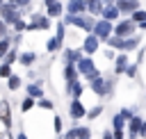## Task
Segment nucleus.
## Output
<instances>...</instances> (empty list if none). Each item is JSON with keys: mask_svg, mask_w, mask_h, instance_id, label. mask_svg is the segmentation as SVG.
<instances>
[{"mask_svg": "<svg viewBox=\"0 0 146 139\" xmlns=\"http://www.w3.org/2000/svg\"><path fill=\"white\" fill-rule=\"evenodd\" d=\"M16 139H27V134H25V132H18V134H16Z\"/></svg>", "mask_w": 146, "mask_h": 139, "instance_id": "48", "label": "nucleus"}, {"mask_svg": "<svg viewBox=\"0 0 146 139\" xmlns=\"http://www.w3.org/2000/svg\"><path fill=\"white\" fill-rule=\"evenodd\" d=\"M5 36H9V25L0 18V39H5Z\"/></svg>", "mask_w": 146, "mask_h": 139, "instance_id": "42", "label": "nucleus"}, {"mask_svg": "<svg viewBox=\"0 0 146 139\" xmlns=\"http://www.w3.org/2000/svg\"><path fill=\"white\" fill-rule=\"evenodd\" d=\"M7 2H11V5H16V2H18V0H7Z\"/></svg>", "mask_w": 146, "mask_h": 139, "instance_id": "52", "label": "nucleus"}, {"mask_svg": "<svg viewBox=\"0 0 146 139\" xmlns=\"http://www.w3.org/2000/svg\"><path fill=\"white\" fill-rule=\"evenodd\" d=\"M103 112H105V105H94V107L87 112V118H89V121H94V118H98Z\"/></svg>", "mask_w": 146, "mask_h": 139, "instance_id": "30", "label": "nucleus"}, {"mask_svg": "<svg viewBox=\"0 0 146 139\" xmlns=\"http://www.w3.org/2000/svg\"><path fill=\"white\" fill-rule=\"evenodd\" d=\"M128 52H119L116 59H114V75H125V68H128Z\"/></svg>", "mask_w": 146, "mask_h": 139, "instance_id": "15", "label": "nucleus"}, {"mask_svg": "<svg viewBox=\"0 0 146 139\" xmlns=\"http://www.w3.org/2000/svg\"><path fill=\"white\" fill-rule=\"evenodd\" d=\"M100 39L96 36V34H87L84 39H82V50H84V55H89V57H94L96 52H98V48H100Z\"/></svg>", "mask_w": 146, "mask_h": 139, "instance_id": "8", "label": "nucleus"}, {"mask_svg": "<svg viewBox=\"0 0 146 139\" xmlns=\"http://www.w3.org/2000/svg\"><path fill=\"white\" fill-rule=\"evenodd\" d=\"M66 14H73V16L87 14V2L84 0H68L66 2Z\"/></svg>", "mask_w": 146, "mask_h": 139, "instance_id": "16", "label": "nucleus"}, {"mask_svg": "<svg viewBox=\"0 0 146 139\" xmlns=\"http://www.w3.org/2000/svg\"><path fill=\"white\" fill-rule=\"evenodd\" d=\"M107 48H114V50H119V52H121V48H123V36L112 34V36L107 39Z\"/></svg>", "mask_w": 146, "mask_h": 139, "instance_id": "27", "label": "nucleus"}, {"mask_svg": "<svg viewBox=\"0 0 146 139\" xmlns=\"http://www.w3.org/2000/svg\"><path fill=\"white\" fill-rule=\"evenodd\" d=\"M125 130H114V139H125Z\"/></svg>", "mask_w": 146, "mask_h": 139, "instance_id": "46", "label": "nucleus"}, {"mask_svg": "<svg viewBox=\"0 0 146 139\" xmlns=\"http://www.w3.org/2000/svg\"><path fill=\"white\" fill-rule=\"evenodd\" d=\"M64 25L66 27H80V30H84L87 34H91L94 32V25H96V16H91V14H78V16H73V14H64Z\"/></svg>", "mask_w": 146, "mask_h": 139, "instance_id": "1", "label": "nucleus"}, {"mask_svg": "<svg viewBox=\"0 0 146 139\" xmlns=\"http://www.w3.org/2000/svg\"><path fill=\"white\" fill-rule=\"evenodd\" d=\"M36 107V98H32V96H25L23 100H21V112L23 114H27L30 109H34Z\"/></svg>", "mask_w": 146, "mask_h": 139, "instance_id": "26", "label": "nucleus"}, {"mask_svg": "<svg viewBox=\"0 0 146 139\" xmlns=\"http://www.w3.org/2000/svg\"><path fill=\"white\" fill-rule=\"evenodd\" d=\"M139 43H141V34L125 36V39H123V48H121V52H132V50L139 48Z\"/></svg>", "mask_w": 146, "mask_h": 139, "instance_id": "17", "label": "nucleus"}, {"mask_svg": "<svg viewBox=\"0 0 146 139\" xmlns=\"http://www.w3.org/2000/svg\"><path fill=\"white\" fill-rule=\"evenodd\" d=\"M64 139H78V125H73V128H68V130L64 132Z\"/></svg>", "mask_w": 146, "mask_h": 139, "instance_id": "40", "label": "nucleus"}, {"mask_svg": "<svg viewBox=\"0 0 146 139\" xmlns=\"http://www.w3.org/2000/svg\"><path fill=\"white\" fill-rule=\"evenodd\" d=\"M139 27H141V30H146V23H141V25H139Z\"/></svg>", "mask_w": 146, "mask_h": 139, "instance_id": "51", "label": "nucleus"}, {"mask_svg": "<svg viewBox=\"0 0 146 139\" xmlns=\"http://www.w3.org/2000/svg\"><path fill=\"white\" fill-rule=\"evenodd\" d=\"M125 75H128L130 80H135V77L139 75V64H137V62H135V64H130V66L125 68Z\"/></svg>", "mask_w": 146, "mask_h": 139, "instance_id": "36", "label": "nucleus"}, {"mask_svg": "<svg viewBox=\"0 0 146 139\" xmlns=\"http://www.w3.org/2000/svg\"><path fill=\"white\" fill-rule=\"evenodd\" d=\"M52 130H55V134H62V130H64V125H62V116H59V114L52 116Z\"/></svg>", "mask_w": 146, "mask_h": 139, "instance_id": "37", "label": "nucleus"}, {"mask_svg": "<svg viewBox=\"0 0 146 139\" xmlns=\"http://www.w3.org/2000/svg\"><path fill=\"white\" fill-rule=\"evenodd\" d=\"M21 87H23V77L14 73V75H11L9 80H7V89H9V91H18Z\"/></svg>", "mask_w": 146, "mask_h": 139, "instance_id": "25", "label": "nucleus"}, {"mask_svg": "<svg viewBox=\"0 0 146 139\" xmlns=\"http://www.w3.org/2000/svg\"><path fill=\"white\" fill-rule=\"evenodd\" d=\"M75 66H78L80 75H84L87 80H91V77H98V75H100V71H98V66H96L94 57H89V55H87V57H82Z\"/></svg>", "mask_w": 146, "mask_h": 139, "instance_id": "5", "label": "nucleus"}, {"mask_svg": "<svg viewBox=\"0 0 146 139\" xmlns=\"http://www.w3.org/2000/svg\"><path fill=\"white\" fill-rule=\"evenodd\" d=\"M78 139H91V128L89 125H78Z\"/></svg>", "mask_w": 146, "mask_h": 139, "instance_id": "35", "label": "nucleus"}, {"mask_svg": "<svg viewBox=\"0 0 146 139\" xmlns=\"http://www.w3.org/2000/svg\"><path fill=\"white\" fill-rule=\"evenodd\" d=\"M114 5L119 7V11H121L123 16H132L137 9H141V7H139V2H135V0H116Z\"/></svg>", "mask_w": 146, "mask_h": 139, "instance_id": "10", "label": "nucleus"}, {"mask_svg": "<svg viewBox=\"0 0 146 139\" xmlns=\"http://www.w3.org/2000/svg\"><path fill=\"white\" fill-rule=\"evenodd\" d=\"M91 34H96L100 41L107 43V39L114 34V23H112V21H105V18H98L96 25H94V32H91Z\"/></svg>", "mask_w": 146, "mask_h": 139, "instance_id": "6", "label": "nucleus"}, {"mask_svg": "<svg viewBox=\"0 0 146 139\" xmlns=\"http://www.w3.org/2000/svg\"><path fill=\"white\" fill-rule=\"evenodd\" d=\"M18 57H21V52H18V48H11V50L7 52V57H5L2 62H5V64H11V66H14V64L18 62Z\"/></svg>", "mask_w": 146, "mask_h": 139, "instance_id": "29", "label": "nucleus"}, {"mask_svg": "<svg viewBox=\"0 0 146 139\" xmlns=\"http://www.w3.org/2000/svg\"><path fill=\"white\" fill-rule=\"evenodd\" d=\"M62 75H64V80H66V82H75V80H80V71H78V66H75V64H64Z\"/></svg>", "mask_w": 146, "mask_h": 139, "instance_id": "19", "label": "nucleus"}, {"mask_svg": "<svg viewBox=\"0 0 146 139\" xmlns=\"http://www.w3.org/2000/svg\"><path fill=\"white\" fill-rule=\"evenodd\" d=\"M112 130H128V121L121 116V112L112 116Z\"/></svg>", "mask_w": 146, "mask_h": 139, "instance_id": "24", "label": "nucleus"}, {"mask_svg": "<svg viewBox=\"0 0 146 139\" xmlns=\"http://www.w3.org/2000/svg\"><path fill=\"white\" fill-rule=\"evenodd\" d=\"M66 93H68L71 98H80V96L84 93L82 82H80V80H75V82H66Z\"/></svg>", "mask_w": 146, "mask_h": 139, "instance_id": "20", "label": "nucleus"}, {"mask_svg": "<svg viewBox=\"0 0 146 139\" xmlns=\"http://www.w3.org/2000/svg\"><path fill=\"white\" fill-rule=\"evenodd\" d=\"M84 2H87V14H91V16H100L105 9L103 0H84Z\"/></svg>", "mask_w": 146, "mask_h": 139, "instance_id": "21", "label": "nucleus"}, {"mask_svg": "<svg viewBox=\"0 0 146 139\" xmlns=\"http://www.w3.org/2000/svg\"><path fill=\"white\" fill-rule=\"evenodd\" d=\"M14 30H16V32H27V23H25V21L21 18V21H18V23L14 25Z\"/></svg>", "mask_w": 146, "mask_h": 139, "instance_id": "43", "label": "nucleus"}, {"mask_svg": "<svg viewBox=\"0 0 146 139\" xmlns=\"http://www.w3.org/2000/svg\"><path fill=\"white\" fill-rule=\"evenodd\" d=\"M9 39H11V46H14V48H18V46L23 43V34H21V32H14Z\"/></svg>", "mask_w": 146, "mask_h": 139, "instance_id": "39", "label": "nucleus"}, {"mask_svg": "<svg viewBox=\"0 0 146 139\" xmlns=\"http://www.w3.org/2000/svg\"><path fill=\"white\" fill-rule=\"evenodd\" d=\"M11 48H14V46H11V39H9V36L0 39V59H5V57H7V52H9Z\"/></svg>", "mask_w": 146, "mask_h": 139, "instance_id": "28", "label": "nucleus"}, {"mask_svg": "<svg viewBox=\"0 0 146 139\" xmlns=\"http://www.w3.org/2000/svg\"><path fill=\"white\" fill-rule=\"evenodd\" d=\"M25 93L32 96V98H36V100H41V98H43V82H41V80H32V82L25 87Z\"/></svg>", "mask_w": 146, "mask_h": 139, "instance_id": "13", "label": "nucleus"}, {"mask_svg": "<svg viewBox=\"0 0 146 139\" xmlns=\"http://www.w3.org/2000/svg\"><path fill=\"white\" fill-rule=\"evenodd\" d=\"M100 18H105V21H112V23H119V21L123 18V14L119 11V7H116V5H105V9H103Z\"/></svg>", "mask_w": 146, "mask_h": 139, "instance_id": "11", "label": "nucleus"}, {"mask_svg": "<svg viewBox=\"0 0 146 139\" xmlns=\"http://www.w3.org/2000/svg\"><path fill=\"white\" fill-rule=\"evenodd\" d=\"M0 18H2L7 25H16V23L23 18V9H18V7L11 5V2H5V5L0 7Z\"/></svg>", "mask_w": 146, "mask_h": 139, "instance_id": "3", "label": "nucleus"}, {"mask_svg": "<svg viewBox=\"0 0 146 139\" xmlns=\"http://www.w3.org/2000/svg\"><path fill=\"white\" fill-rule=\"evenodd\" d=\"M116 0H103V5H114Z\"/></svg>", "mask_w": 146, "mask_h": 139, "instance_id": "49", "label": "nucleus"}, {"mask_svg": "<svg viewBox=\"0 0 146 139\" xmlns=\"http://www.w3.org/2000/svg\"><path fill=\"white\" fill-rule=\"evenodd\" d=\"M0 121H2L5 130L11 128V107H9V100H0Z\"/></svg>", "mask_w": 146, "mask_h": 139, "instance_id": "14", "label": "nucleus"}, {"mask_svg": "<svg viewBox=\"0 0 146 139\" xmlns=\"http://www.w3.org/2000/svg\"><path fill=\"white\" fill-rule=\"evenodd\" d=\"M139 137H144V139H146V121H144V123H141V128H139Z\"/></svg>", "mask_w": 146, "mask_h": 139, "instance_id": "47", "label": "nucleus"}, {"mask_svg": "<svg viewBox=\"0 0 146 139\" xmlns=\"http://www.w3.org/2000/svg\"><path fill=\"white\" fill-rule=\"evenodd\" d=\"M103 55H105V59H107V62H114V59H116V55H119V52H116V50H114V48H107V50H105V52H103Z\"/></svg>", "mask_w": 146, "mask_h": 139, "instance_id": "41", "label": "nucleus"}, {"mask_svg": "<svg viewBox=\"0 0 146 139\" xmlns=\"http://www.w3.org/2000/svg\"><path fill=\"white\" fill-rule=\"evenodd\" d=\"M50 25H52V18L43 11H34V14H30V21H27V32H34V30H50Z\"/></svg>", "mask_w": 146, "mask_h": 139, "instance_id": "2", "label": "nucleus"}, {"mask_svg": "<svg viewBox=\"0 0 146 139\" xmlns=\"http://www.w3.org/2000/svg\"><path fill=\"white\" fill-rule=\"evenodd\" d=\"M52 2H55V0H43V5H46V7H48V5H52Z\"/></svg>", "mask_w": 146, "mask_h": 139, "instance_id": "50", "label": "nucleus"}, {"mask_svg": "<svg viewBox=\"0 0 146 139\" xmlns=\"http://www.w3.org/2000/svg\"><path fill=\"white\" fill-rule=\"evenodd\" d=\"M135 2H139V0H135Z\"/></svg>", "mask_w": 146, "mask_h": 139, "instance_id": "54", "label": "nucleus"}, {"mask_svg": "<svg viewBox=\"0 0 146 139\" xmlns=\"http://www.w3.org/2000/svg\"><path fill=\"white\" fill-rule=\"evenodd\" d=\"M141 123H144L141 116H132V118L128 121V137H130V139H137V137H139V128H141Z\"/></svg>", "mask_w": 146, "mask_h": 139, "instance_id": "18", "label": "nucleus"}, {"mask_svg": "<svg viewBox=\"0 0 146 139\" xmlns=\"http://www.w3.org/2000/svg\"><path fill=\"white\" fill-rule=\"evenodd\" d=\"M34 62H36V52H34V50H25V52H21V57H18V64L25 66V68H30Z\"/></svg>", "mask_w": 146, "mask_h": 139, "instance_id": "22", "label": "nucleus"}, {"mask_svg": "<svg viewBox=\"0 0 146 139\" xmlns=\"http://www.w3.org/2000/svg\"><path fill=\"white\" fill-rule=\"evenodd\" d=\"M14 75V71H11V64H0V80H9Z\"/></svg>", "mask_w": 146, "mask_h": 139, "instance_id": "32", "label": "nucleus"}, {"mask_svg": "<svg viewBox=\"0 0 146 139\" xmlns=\"http://www.w3.org/2000/svg\"><path fill=\"white\" fill-rule=\"evenodd\" d=\"M137 27H139V25H137V23H135L130 16H123L119 23H114V34L125 39V36H132V34H137Z\"/></svg>", "mask_w": 146, "mask_h": 139, "instance_id": "4", "label": "nucleus"}, {"mask_svg": "<svg viewBox=\"0 0 146 139\" xmlns=\"http://www.w3.org/2000/svg\"><path fill=\"white\" fill-rule=\"evenodd\" d=\"M130 18H132V21H135L137 25H141V23H146V9H137V11H135V14L130 16Z\"/></svg>", "mask_w": 146, "mask_h": 139, "instance_id": "34", "label": "nucleus"}, {"mask_svg": "<svg viewBox=\"0 0 146 139\" xmlns=\"http://www.w3.org/2000/svg\"><path fill=\"white\" fill-rule=\"evenodd\" d=\"M30 2H32V0H18L16 7H18V9H25V7H30Z\"/></svg>", "mask_w": 146, "mask_h": 139, "instance_id": "44", "label": "nucleus"}, {"mask_svg": "<svg viewBox=\"0 0 146 139\" xmlns=\"http://www.w3.org/2000/svg\"><path fill=\"white\" fill-rule=\"evenodd\" d=\"M64 11H66V5H64L62 0H55L52 5L46 7V14H48L52 21H62V18H64Z\"/></svg>", "mask_w": 146, "mask_h": 139, "instance_id": "9", "label": "nucleus"}, {"mask_svg": "<svg viewBox=\"0 0 146 139\" xmlns=\"http://www.w3.org/2000/svg\"><path fill=\"white\" fill-rule=\"evenodd\" d=\"M62 46H64V41H59V39L52 34V36L46 41V52H52V55H55V52H59V50H62Z\"/></svg>", "mask_w": 146, "mask_h": 139, "instance_id": "23", "label": "nucleus"}, {"mask_svg": "<svg viewBox=\"0 0 146 139\" xmlns=\"http://www.w3.org/2000/svg\"><path fill=\"white\" fill-rule=\"evenodd\" d=\"M5 2H7V0H0V7H2V5H5Z\"/></svg>", "mask_w": 146, "mask_h": 139, "instance_id": "53", "label": "nucleus"}, {"mask_svg": "<svg viewBox=\"0 0 146 139\" xmlns=\"http://www.w3.org/2000/svg\"><path fill=\"white\" fill-rule=\"evenodd\" d=\"M121 116H123L125 121H130L132 116H137V107H123V109H121Z\"/></svg>", "mask_w": 146, "mask_h": 139, "instance_id": "38", "label": "nucleus"}, {"mask_svg": "<svg viewBox=\"0 0 146 139\" xmlns=\"http://www.w3.org/2000/svg\"><path fill=\"white\" fill-rule=\"evenodd\" d=\"M55 36H57L59 41L66 39V25H64V21H57V25H55Z\"/></svg>", "mask_w": 146, "mask_h": 139, "instance_id": "31", "label": "nucleus"}, {"mask_svg": "<svg viewBox=\"0 0 146 139\" xmlns=\"http://www.w3.org/2000/svg\"><path fill=\"white\" fill-rule=\"evenodd\" d=\"M36 107L39 109H46V112H52L55 109V103L48 100V98H41V100H36Z\"/></svg>", "mask_w": 146, "mask_h": 139, "instance_id": "33", "label": "nucleus"}, {"mask_svg": "<svg viewBox=\"0 0 146 139\" xmlns=\"http://www.w3.org/2000/svg\"><path fill=\"white\" fill-rule=\"evenodd\" d=\"M103 139H114V130H105L103 132Z\"/></svg>", "mask_w": 146, "mask_h": 139, "instance_id": "45", "label": "nucleus"}, {"mask_svg": "<svg viewBox=\"0 0 146 139\" xmlns=\"http://www.w3.org/2000/svg\"><path fill=\"white\" fill-rule=\"evenodd\" d=\"M87 107L82 105V100L80 98H71V103H68V116L73 118V121H80V118H84L87 116Z\"/></svg>", "mask_w": 146, "mask_h": 139, "instance_id": "7", "label": "nucleus"}, {"mask_svg": "<svg viewBox=\"0 0 146 139\" xmlns=\"http://www.w3.org/2000/svg\"><path fill=\"white\" fill-rule=\"evenodd\" d=\"M82 57H87L82 48H66L64 50V64H78Z\"/></svg>", "mask_w": 146, "mask_h": 139, "instance_id": "12", "label": "nucleus"}]
</instances>
